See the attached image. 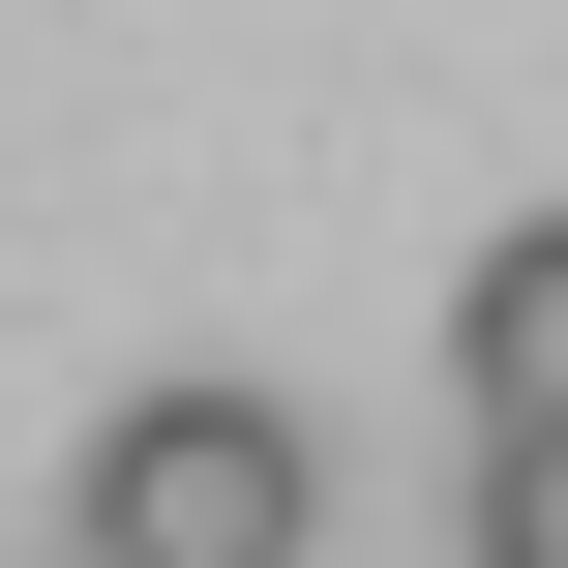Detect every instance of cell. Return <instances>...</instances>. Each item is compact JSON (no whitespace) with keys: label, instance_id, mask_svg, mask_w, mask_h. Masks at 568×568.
<instances>
[{"label":"cell","instance_id":"7a4b0ae2","mask_svg":"<svg viewBox=\"0 0 568 568\" xmlns=\"http://www.w3.org/2000/svg\"><path fill=\"white\" fill-rule=\"evenodd\" d=\"M449 389H479V419H568V210H539V240H479V300H449Z\"/></svg>","mask_w":568,"mask_h":568},{"label":"cell","instance_id":"3957f363","mask_svg":"<svg viewBox=\"0 0 568 568\" xmlns=\"http://www.w3.org/2000/svg\"><path fill=\"white\" fill-rule=\"evenodd\" d=\"M479 568H568V419H479Z\"/></svg>","mask_w":568,"mask_h":568},{"label":"cell","instance_id":"6da1fadb","mask_svg":"<svg viewBox=\"0 0 568 568\" xmlns=\"http://www.w3.org/2000/svg\"><path fill=\"white\" fill-rule=\"evenodd\" d=\"M60 568H329V449H300L270 389H120Z\"/></svg>","mask_w":568,"mask_h":568}]
</instances>
